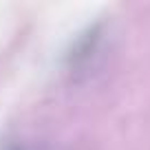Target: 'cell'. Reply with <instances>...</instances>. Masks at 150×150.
<instances>
[{"mask_svg":"<svg viewBox=\"0 0 150 150\" xmlns=\"http://www.w3.org/2000/svg\"><path fill=\"white\" fill-rule=\"evenodd\" d=\"M7 150H27V148H20V146H11V148H7Z\"/></svg>","mask_w":150,"mask_h":150,"instance_id":"7a4b0ae2","label":"cell"},{"mask_svg":"<svg viewBox=\"0 0 150 150\" xmlns=\"http://www.w3.org/2000/svg\"><path fill=\"white\" fill-rule=\"evenodd\" d=\"M99 40H102V29H99V24L88 27L84 33H80V35H77V40L73 42L69 55H66L71 71L80 69V66H84V64H88L91 55H95V51H97Z\"/></svg>","mask_w":150,"mask_h":150,"instance_id":"6da1fadb","label":"cell"}]
</instances>
